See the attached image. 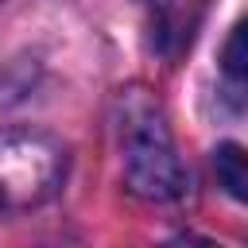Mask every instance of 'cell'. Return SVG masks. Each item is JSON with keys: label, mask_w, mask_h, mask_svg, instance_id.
<instances>
[{"label": "cell", "mask_w": 248, "mask_h": 248, "mask_svg": "<svg viewBox=\"0 0 248 248\" xmlns=\"http://www.w3.org/2000/svg\"><path fill=\"white\" fill-rule=\"evenodd\" d=\"M213 170H217L221 190L229 198H236V202L248 205V147H240V143H217Z\"/></svg>", "instance_id": "obj_3"}, {"label": "cell", "mask_w": 248, "mask_h": 248, "mask_svg": "<svg viewBox=\"0 0 248 248\" xmlns=\"http://www.w3.org/2000/svg\"><path fill=\"white\" fill-rule=\"evenodd\" d=\"M58 182V151L43 140H0V205H27L54 190Z\"/></svg>", "instance_id": "obj_2"}, {"label": "cell", "mask_w": 248, "mask_h": 248, "mask_svg": "<svg viewBox=\"0 0 248 248\" xmlns=\"http://www.w3.org/2000/svg\"><path fill=\"white\" fill-rule=\"evenodd\" d=\"M120 151H124V178L140 198L151 202H174L186 194V167L174 151L170 128L147 101L132 105L124 112L120 128Z\"/></svg>", "instance_id": "obj_1"}, {"label": "cell", "mask_w": 248, "mask_h": 248, "mask_svg": "<svg viewBox=\"0 0 248 248\" xmlns=\"http://www.w3.org/2000/svg\"><path fill=\"white\" fill-rule=\"evenodd\" d=\"M221 70L236 81H248V19H240L229 31V39L221 46Z\"/></svg>", "instance_id": "obj_4"}]
</instances>
